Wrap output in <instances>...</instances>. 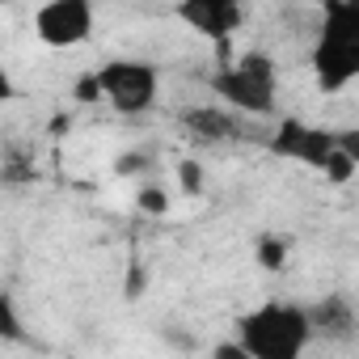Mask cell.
<instances>
[{
  "label": "cell",
  "instance_id": "obj_1",
  "mask_svg": "<svg viewBox=\"0 0 359 359\" xmlns=\"http://www.w3.org/2000/svg\"><path fill=\"white\" fill-rule=\"evenodd\" d=\"M233 338L254 355V359H304L313 334L309 309L287 304V300H266L258 309H245L237 317Z\"/></svg>",
  "mask_w": 359,
  "mask_h": 359
},
{
  "label": "cell",
  "instance_id": "obj_2",
  "mask_svg": "<svg viewBox=\"0 0 359 359\" xmlns=\"http://www.w3.org/2000/svg\"><path fill=\"white\" fill-rule=\"evenodd\" d=\"M313 76L325 93L359 81V0L321 5V26L313 43Z\"/></svg>",
  "mask_w": 359,
  "mask_h": 359
},
{
  "label": "cell",
  "instance_id": "obj_3",
  "mask_svg": "<svg viewBox=\"0 0 359 359\" xmlns=\"http://www.w3.org/2000/svg\"><path fill=\"white\" fill-rule=\"evenodd\" d=\"M216 97L224 102V110H237V114H271L275 110V97H279V76H275V60L266 51H245L237 60H224L212 81Z\"/></svg>",
  "mask_w": 359,
  "mask_h": 359
},
{
  "label": "cell",
  "instance_id": "obj_4",
  "mask_svg": "<svg viewBox=\"0 0 359 359\" xmlns=\"http://www.w3.org/2000/svg\"><path fill=\"white\" fill-rule=\"evenodd\" d=\"M97 89L102 97L110 102V110L118 114H148L156 106V89H161V76L148 60H110L102 64L97 72Z\"/></svg>",
  "mask_w": 359,
  "mask_h": 359
},
{
  "label": "cell",
  "instance_id": "obj_5",
  "mask_svg": "<svg viewBox=\"0 0 359 359\" xmlns=\"http://www.w3.org/2000/svg\"><path fill=\"white\" fill-rule=\"evenodd\" d=\"M97 13L89 0H47L34 9V39L51 51H68L93 39Z\"/></svg>",
  "mask_w": 359,
  "mask_h": 359
},
{
  "label": "cell",
  "instance_id": "obj_6",
  "mask_svg": "<svg viewBox=\"0 0 359 359\" xmlns=\"http://www.w3.org/2000/svg\"><path fill=\"white\" fill-rule=\"evenodd\" d=\"M271 152L283 156V161L309 165V169H325L330 156L338 152V144H334L330 127H313L304 118H279V127L271 135Z\"/></svg>",
  "mask_w": 359,
  "mask_h": 359
},
{
  "label": "cell",
  "instance_id": "obj_7",
  "mask_svg": "<svg viewBox=\"0 0 359 359\" xmlns=\"http://www.w3.org/2000/svg\"><path fill=\"white\" fill-rule=\"evenodd\" d=\"M177 18H182L195 34L212 39L220 51H229V39L245 22V9L233 5V0H187V5H177Z\"/></svg>",
  "mask_w": 359,
  "mask_h": 359
},
{
  "label": "cell",
  "instance_id": "obj_8",
  "mask_svg": "<svg viewBox=\"0 0 359 359\" xmlns=\"http://www.w3.org/2000/svg\"><path fill=\"white\" fill-rule=\"evenodd\" d=\"M309 321H313V334H321V338H355V330H359V313H355V304L351 300H338V296H330V300H321V304H313L309 309Z\"/></svg>",
  "mask_w": 359,
  "mask_h": 359
},
{
  "label": "cell",
  "instance_id": "obj_9",
  "mask_svg": "<svg viewBox=\"0 0 359 359\" xmlns=\"http://www.w3.org/2000/svg\"><path fill=\"white\" fill-rule=\"evenodd\" d=\"M187 127H191L195 140L216 144V140H229V135L237 131V118H233V110H224V106H195V110H187Z\"/></svg>",
  "mask_w": 359,
  "mask_h": 359
},
{
  "label": "cell",
  "instance_id": "obj_10",
  "mask_svg": "<svg viewBox=\"0 0 359 359\" xmlns=\"http://www.w3.org/2000/svg\"><path fill=\"white\" fill-rule=\"evenodd\" d=\"M254 258H258L262 271H283V262H287V237H271V233L258 237Z\"/></svg>",
  "mask_w": 359,
  "mask_h": 359
},
{
  "label": "cell",
  "instance_id": "obj_11",
  "mask_svg": "<svg viewBox=\"0 0 359 359\" xmlns=\"http://www.w3.org/2000/svg\"><path fill=\"white\" fill-rule=\"evenodd\" d=\"M135 208H140L144 216H165V212H169V191H161V187H140V191H135Z\"/></svg>",
  "mask_w": 359,
  "mask_h": 359
},
{
  "label": "cell",
  "instance_id": "obj_12",
  "mask_svg": "<svg viewBox=\"0 0 359 359\" xmlns=\"http://www.w3.org/2000/svg\"><path fill=\"white\" fill-rule=\"evenodd\" d=\"M177 187H182V195L199 199L203 195V165L199 161H182L177 165Z\"/></svg>",
  "mask_w": 359,
  "mask_h": 359
},
{
  "label": "cell",
  "instance_id": "obj_13",
  "mask_svg": "<svg viewBox=\"0 0 359 359\" xmlns=\"http://www.w3.org/2000/svg\"><path fill=\"white\" fill-rule=\"evenodd\" d=\"M334 144H338V152L359 169V127H342V131H334Z\"/></svg>",
  "mask_w": 359,
  "mask_h": 359
},
{
  "label": "cell",
  "instance_id": "obj_14",
  "mask_svg": "<svg viewBox=\"0 0 359 359\" xmlns=\"http://www.w3.org/2000/svg\"><path fill=\"white\" fill-rule=\"evenodd\" d=\"M321 173L330 177V182H351V177H355V165H351L342 152H334V156H330V165H325Z\"/></svg>",
  "mask_w": 359,
  "mask_h": 359
},
{
  "label": "cell",
  "instance_id": "obj_15",
  "mask_svg": "<svg viewBox=\"0 0 359 359\" xmlns=\"http://www.w3.org/2000/svg\"><path fill=\"white\" fill-rule=\"evenodd\" d=\"M212 359H254V355H250L237 338H220V342L212 346Z\"/></svg>",
  "mask_w": 359,
  "mask_h": 359
},
{
  "label": "cell",
  "instance_id": "obj_16",
  "mask_svg": "<svg viewBox=\"0 0 359 359\" xmlns=\"http://www.w3.org/2000/svg\"><path fill=\"white\" fill-rule=\"evenodd\" d=\"M144 165H148V156H144V152H127V156H118V165H114V169H118V173H140Z\"/></svg>",
  "mask_w": 359,
  "mask_h": 359
}]
</instances>
